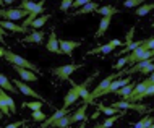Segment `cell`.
I'll return each instance as SVG.
<instances>
[{
  "label": "cell",
  "mask_w": 154,
  "mask_h": 128,
  "mask_svg": "<svg viewBox=\"0 0 154 128\" xmlns=\"http://www.w3.org/2000/svg\"><path fill=\"white\" fill-rule=\"evenodd\" d=\"M154 94V88H152V75H149L144 81L136 83L135 88L131 89V93L125 97V101L128 102H138L143 101L144 97H151Z\"/></svg>",
  "instance_id": "1"
},
{
  "label": "cell",
  "mask_w": 154,
  "mask_h": 128,
  "mask_svg": "<svg viewBox=\"0 0 154 128\" xmlns=\"http://www.w3.org/2000/svg\"><path fill=\"white\" fill-rule=\"evenodd\" d=\"M3 59H5L8 63H11V65L23 67V68H28V70H31V72H34V73H39V68L36 67V63H32V62L23 59V57H20V55H16L15 52L5 50V53H3Z\"/></svg>",
  "instance_id": "2"
},
{
  "label": "cell",
  "mask_w": 154,
  "mask_h": 128,
  "mask_svg": "<svg viewBox=\"0 0 154 128\" xmlns=\"http://www.w3.org/2000/svg\"><path fill=\"white\" fill-rule=\"evenodd\" d=\"M148 59H152V50H146L143 47V44L140 47H136L135 50L128 52L127 55V65H135L138 62H143V60H148Z\"/></svg>",
  "instance_id": "3"
},
{
  "label": "cell",
  "mask_w": 154,
  "mask_h": 128,
  "mask_svg": "<svg viewBox=\"0 0 154 128\" xmlns=\"http://www.w3.org/2000/svg\"><path fill=\"white\" fill-rule=\"evenodd\" d=\"M122 75H125V72H119V73H112V75H109V76H106L104 80L99 83L97 86H96V89L93 91V93H89V104L94 101V99H97V97H101L102 96V93L106 91V88L110 84V81L112 80H117L119 76H122Z\"/></svg>",
  "instance_id": "4"
},
{
  "label": "cell",
  "mask_w": 154,
  "mask_h": 128,
  "mask_svg": "<svg viewBox=\"0 0 154 128\" xmlns=\"http://www.w3.org/2000/svg\"><path fill=\"white\" fill-rule=\"evenodd\" d=\"M0 112L5 115V117H10V114H15L16 112L15 101L8 96V94L2 88H0Z\"/></svg>",
  "instance_id": "5"
},
{
  "label": "cell",
  "mask_w": 154,
  "mask_h": 128,
  "mask_svg": "<svg viewBox=\"0 0 154 128\" xmlns=\"http://www.w3.org/2000/svg\"><path fill=\"white\" fill-rule=\"evenodd\" d=\"M96 76H99V72H94L93 75L88 76V78H86L83 83H80V84H78V83H73V81H72V86L78 91V93H80V97H83V102H86V104H89V91H88V86L94 81Z\"/></svg>",
  "instance_id": "6"
},
{
  "label": "cell",
  "mask_w": 154,
  "mask_h": 128,
  "mask_svg": "<svg viewBox=\"0 0 154 128\" xmlns=\"http://www.w3.org/2000/svg\"><path fill=\"white\" fill-rule=\"evenodd\" d=\"M28 11L21 8H0V20H7V21H18L21 18H26Z\"/></svg>",
  "instance_id": "7"
},
{
  "label": "cell",
  "mask_w": 154,
  "mask_h": 128,
  "mask_svg": "<svg viewBox=\"0 0 154 128\" xmlns=\"http://www.w3.org/2000/svg\"><path fill=\"white\" fill-rule=\"evenodd\" d=\"M122 45H125L120 39H112L109 41L107 44H104V45H99V47H94V49H89L88 52H86V55H96V53H110L112 50H114L115 47H122Z\"/></svg>",
  "instance_id": "8"
},
{
  "label": "cell",
  "mask_w": 154,
  "mask_h": 128,
  "mask_svg": "<svg viewBox=\"0 0 154 128\" xmlns=\"http://www.w3.org/2000/svg\"><path fill=\"white\" fill-rule=\"evenodd\" d=\"M80 67L83 65H76V63H70V65H60V67H55L52 70V73L55 75L59 80H70V76H72L73 72H76Z\"/></svg>",
  "instance_id": "9"
},
{
  "label": "cell",
  "mask_w": 154,
  "mask_h": 128,
  "mask_svg": "<svg viewBox=\"0 0 154 128\" xmlns=\"http://www.w3.org/2000/svg\"><path fill=\"white\" fill-rule=\"evenodd\" d=\"M152 72V59H148V60H143V62H138L135 63L130 70H127V75H131V73H141V75H151Z\"/></svg>",
  "instance_id": "10"
},
{
  "label": "cell",
  "mask_w": 154,
  "mask_h": 128,
  "mask_svg": "<svg viewBox=\"0 0 154 128\" xmlns=\"http://www.w3.org/2000/svg\"><path fill=\"white\" fill-rule=\"evenodd\" d=\"M13 86L16 89L20 91V93H23L24 96H29V97H34V99H37V101H42L44 102V99H42V96H41L39 93H36L32 88H29L24 81H21V80H16V78H13Z\"/></svg>",
  "instance_id": "11"
},
{
  "label": "cell",
  "mask_w": 154,
  "mask_h": 128,
  "mask_svg": "<svg viewBox=\"0 0 154 128\" xmlns=\"http://www.w3.org/2000/svg\"><path fill=\"white\" fill-rule=\"evenodd\" d=\"M112 107L115 109H122V110H127V109H133V110H138V112H144L148 110V107L144 104H135V102H128V101H120V102H114Z\"/></svg>",
  "instance_id": "12"
},
{
  "label": "cell",
  "mask_w": 154,
  "mask_h": 128,
  "mask_svg": "<svg viewBox=\"0 0 154 128\" xmlns=\"http://www.w3.org/2000/svg\"><path fill=\"white\" fill-rule=\"evenodd\" d=\"M59 47L62 53H66L68 57H72L73 50L76 47H80V42L78 41H68V39H59Z\"/></svg>",
  "instance_id": "13"
},
{
  "label": "cell",
  "mask_w": 154,
  "mask_h": 128,
  "mask_svg": "<svg viewBox=\"0 0 154 128\" xmlns=\"http://www.w3.org/2000/svg\"><path fill=\"white\" fill-rule=\"evenodd\" d=\"M13 70L18 73L23 81H28V83H34V81H37V73L31 72V70L23 68V67H16V65H13Z\"/></svg>",
  "instance_id": "14"
},
{
  "label": "cell",
  "mask_w": 154,
  "mask_h": 128,
  "mask_svg": "<svg viewBox=\"0 0 154 128\" xmlns=\"http://www.w3.org/2000/svg\"><path fill=\"white\" fill-rule=\"evenodd\" d=\"M88 105L89 104H86V102H83V105L80 107L78 110H75L73 114H70L68 115V118H70V123H75V122H83V120H88V115H86V109H88Z\"/></svg>",
  "instance_id": "15"
},
{
  "label": "cell",
  "mask_w": 154,
  "mask_h": 128,
  "mask_svg": "<svg viewBox=\"0 0 154 128\" xmlns=\"http://www.w3.org/2000/svg\"><path fill=\"white\" fill-rule=\"evenodd\" d=\"M131 81V78H123V80H112L110 81V84L106 88V91L102 93V96H107V94H110V93H115L119 88H122V86L125 84H128Z\"/></svg>",
  "instance_id": "16"
},
{
  "label": "cell",
  "mask_w": 154,
  "mask_h": 128,
  "mask_svg": "<svg viewBox=\"0 0 154 128\" xmlns=\"http://www.w3.org/2000/svg\"><path fill=\"white\" fill-rule=\"evenodd\" d=\"M101 7L97 2H89V3H86V5H83V7H80V8H76V11L75 13H72V16H80V15H88V13H94L97 8Z\"/></svg>",
  "instance_id": "17"
},
{
  "label": "cell",
  "mask_w": 154,
  "mask_h": 128,
  "mask_svg": "<svg viewBox=\"0 0 154 128\" xmlns=\"http://www.w3.org/2000/svg\"><path fill=\"white\" fill-rule=\"evenodd\" d=\"M110 21H112V16H102L101 21H99L97 31L94 32V39H99V38H102V36L106 34V31L109 29V26H110Z\"/></svg>",
  "instance_id": "18"
},
{
  "label": "cell",
  "mask_w": 154,
  "mask_h": 128,
  "mask_svg": "<svg viewBox=\"0 0 154 128\" xmlns=\"http://www.w3.org/2000/svg\"><path fill=\"white\" fill-rule=\"evenodd\" d=\"M45 39V34H44V31L42 29H34L31 32V34H28V36H24V42H28V44H41L42 41Z\"/></svg>",
  "instance_id": "19"
},
{
  "label": "cell",
  "mask_w": 154,
  "mask_h": 128,
  "mask_svg": "<svg viewBox=\"0 0 154 128\" xmlns=\"http://www.w3.org/2000/svg\"><path fill=\"white\" fill-rule=\"evenodd\" d=\"M45 49H47L49 52H52V53H62L60 47H59V39H57L55 31L51 32V36H49V39H47V44H45Z\"/></svg>",
  "instance_id": "20"
},
{
  "label": "cell",
  "mask_w": 154,
  "mask_h": 128,
  "mask_svg": "<svg viewBox=\"0 0 154 128\" xmlns=\"http://www.w3.org/2000/svg\"><path fill=\"white\" fill-rule=\"evenodd\" d=\"M68 107H63V109H59V110H55V114L52 115V117H49V118H45L44 123L41 125V128H47V126H51L52 125V122H55V120H59L60 117H65V115H68Z\"/></svg>",
  "instance_id": "21"
},
{
  "label": "cell",
  "mask_w": 154,
  "mask_h": 128,
  "mask_svg": "<svg viewBox=\"0 0 154 128\" xmlns=\"http://www.w3.org/2000/svg\"><path fill=\"white\" fill-rule=\"evenodd\" d=\"M96 107H97V110L101 114H104V115H120V117H125V115H127V112H125V110H122V112H119V109H115V107H106L104 104H96Z\"/></svg>",
  "instance_id": "22"
},
{
  "label": "cell",
  "mask_w": 154,
  "mask_h": 128,
  "mask_svg": "<svg viewBox=\"0 0 154 128\" xmlns=\"http://www.w3.org/2000/svg\"><path fill=\"white\" fill-rule=\"evenodd\" d=\"M0 28L3 29H8V31H13V32H26L28 28H23L21 24H15L13 21H7V20H0Z\"/></svg>",
  "instance_id": "23"
},
{
  "label": "cell",
  "mask_w": 154,
  "mask_h": 128,
  "mask_svg": "<svg viewBox=\"0 0 154 128\" xmlns=\"http://www.w3.org/2000/svg\"><path fill=\"white\" fill-rule=\"evenodd\" d=\"M78 99H80V93H78V91L72 86V89H70L68 93L65 94V97H63V105L65 107H70L72 104H75Z\"/></svg>",
  "instance_id": "24"
},
{
  "label": "cell",
  "mask_w": 154,
  "mask_h": 128,
  "mask_svg": "<svg viewBox=\"0 0 154 128\" xmlns=\"http://www.w3.org/2000/svg\"><path fill=\"white\" fill-rule=\"evenodd\" d=\"M94 13L102 15V16H114V15L120 13V11H119V8H115V7H112V5H104V7H99Z\"/></svg>",
  "instance_id": "25"
},
{
  "label": "cell",
  "mask_w": 154,
  "mask_h": 128,
  "mask_svg": "<svg viewBox=\"0 0 154 128\" xmlns=\"http://www.w3.org/2000/svg\"><path fill=\"white\" fill-rule=\"evenodd\" d=\"M0 88H2L3 91H10V93H15V94L18 93L16 88L13 86V83H11L5 75H2V73H0Z\"/></svg>",
  "instance_id": "26"
},
{
  "label": "cell",
  "mask_w": 154,
  "mask_h": 128,
  "mask_svg": "<svg viewBox=\"0 0 154 128\" xmlns=\"http://www.w3.org/2000/svg\"><path fill=\"white\" fill-rule=\"evenodd\" d=\"M49 18H51V15H47V13H45V15H41L39 18H36L34 21L29 24V26H31V28H34V29H41V28H42L44 24L49 21Z\"/></svg>",
  "instance_id": "27"
},
{
  "label": "cell",
  "mask_w": 154,
  "mask_h": 128,
  "mask_svg": "<svg viewBox=\"0 0 154 128\" xmlns=\"http://www.w3.org/2000/svg\"><path fill=\"white\" fill-rule=\"evenodd\" d=\"M70 115V114H68ZM68 115H65V117H60L59 120H55V122H52V125L51 128H68L72 123H70V118H68Z\"/></svg>",
  "instance_id": "28"
},
{
  "label": "cell",
  "mask_w": 154,
  "mask_h": 128,
  "mask_svg": "<svg viewBox=\"0 0 154 128\" xmlns=\"http://www.w3.org/2000/svg\"><path fill=\"white\" fill-rule=\"evenodd\" d=\"M135 84H136L135 81H130V83H128V84H125V86H122V88H119L117 91H115V93H117L119 96H122V97L125 99V97L128 96V94L131 93V89L135 88Z\"/></svg>",
  "instance_id": "29"
},
{
  "label": "cell",
  "mask_w": 154,
  "mask_h": 128,
  "mask_svg": "<svg viewBox=\"0 0 154 128\" xmlns=\"http://www.w3.org/2000/svg\"><path fill=\"white\" fill-rule=\"evenodd\" d=\"M154 8L152 3H143V5H140V7H136V10H135V15H138V16H144V15H148L149 11H151Z\"/></svg>",
  "instance_id": "30"
},
{
  "label": "cell",
  "mask_w": 154,
  "mask_h": 128,
  "mask_svg": "<svg viewBox=\"0 0 154 128\" xmlns=\"http://www.w3.org/2000/svg\"><path fill=\"white\" fill-rule=\"evenodd\" d=\"M144 42V39H141V41H136V42H130V44H127L125 47L122 49V52H119L117 55H123V53H128V52H131V50H135L136 47H140L141 44Z\"/></svg>",
  "instance_id": "31"
},
{
  "label": "cell",
  "mask_w": 154,
  "mask_h": 128,
  "mask_svg": "<svg viewBox=\"0 0 154 128\" xmlns=\"http://www.w3.org/2000/svg\"><path fill=\"white\" fill-rule=\"evenodd\" d=\"M149 125H152V117L146 115V117H143L140 122H136L135 125H133V128H148Z\"/></svg>",
  "instance_id": "32"
},
{
  "label": "cell",
  "mask_w": 154,
  "mask_h": 128,
  "mask_svg": "<svg viewBox=\"0 0 154 128\" xmlns=\"http://www.w3.org/2000/svg\"><path fill=\"white\" fill-rule=\"evenodd\" d=\"M42 101H32V102H23V107H28V109L31 110H41V107H42Z\"/></svg>",
  "instance_id": "33"
},
{
  "label": "cell",
  "mask_w": 154,
  "mask_h": 128,
  "mask_svg": "<svg viewBox=\"0 0 154 128\" xmlns=\"http://www.w3.org/2000/svg\"><path fill=\"white\" fill-rule=\"evenodd\" d=\"M143 3H144V0H125L123 7L125 8H136V7L143 5Z\"/></svg>",
  "instance_id": "34"
},
{
  "label": "cell",
  "mask_w": 154,
  "mask_h": 128,
  "mask_svg": "<svg viewBox=\"0 0 154 128\" xmlns=\"http://www.w3.org/2000/svg\"><path fill=\"white\" fill-rule=\"evenodd\" d=\"M119 117H120V115H110L109 118H106V120H104V122L101 123L102 128H110V126L115 123V120H119Z\"/></svg>",
  "instance_id": "35"
},
{
  "label": "cell",
  "mask_w": 154,
  "mask_h": 128,
  "mask_svg": "<svg viewBox=\"0 0 154 128\" xmlns=\"http://www.w3.org/2000/svg\"><path fill=\"white\" fill-rule=\"evenodd\" d=\"M32 120L34 122H44L45 118H47V115H45L44 112H41V110H32Z\"/></svg>",
  "instance_id": "36"
},
{
  "label": "cell",
  "mask_w": 154,
  "mask_h": 128,
  "mask_svg": "<svg viewBox=\"0 0 154 128\" xmlns=\"http://www.w3.org/2000/svg\"><path fill=\"white\" fill-rule=\"evenodd\" d=\"M72 3H73V0H62V3H60V11H65L68 10V8H72Z\"/></svg>",
  "instance_id": "37"
},
{
  "label": "cell",
  "mask_w": 154,
  "mask_h": 128,
  "mask_svg": "<svg viewBox=\"0 0 154 128\" xmlns=\"http://www.w3.org/2000/svg\"><path fill=\"white\" fill-rule=\"evenodd\" d=\"M133 34H135V26H131V29L127 32V36H125V45L127 44H130V42H133Z\"/></svg>",
  "instance_id": "38"
},
{
  "label": "cell",
  "mask_w": 154,
  "mask_h": 128,
  "mask_svg": "<svg viewBox=\"0 0 154 128\" xmlns=\"http://www.w3.org/2000/svg\"><path fill=\"white\" fill-rule=\"evenodd\" d=\"M125 65H127V55L122 57V59H119V62L114 65V68H115V70H122V68L125 67Z\"/></svg>",
  "instance_id": "39"
},
{
  "label": "cell",
  "mask_w": 154,
  "mask_h": 128,
  "mask_svg": "<svg viewBox=\"0 0 154 128\" xmlns=\"http://www.w3.org/2000/svg\"><path fill=\"white\" fill-rule=\"evenodd\" d=\"M89 2H93V0H73L72 7H73V8H80V7H83V5H86V3H89Z\"/></svg>",
  "instance_id": "40"
},
{
  "label": "cell",
  "mask_w": 154,
  "mask_h": 128,
  "mask_svg": "<svg viewBox=\"0 0 154 128\" xmlns=\"http://www.w3.org/2000/svg\"><path fill=\"white\" fill-rule=\"evenodd\" d=\"M152 44H154L152 38H149V39H146V41L143 42V47L146 49V50H152Z\"/></svg>",
  "instance_id": "41"
},
{
  "label": "cell",
  "mask_w": 154,
  "mask_h": 128,
  "mask_svg": "<svg viewBox=\"0 0 154 128\" xmlns=\"http://www.w3.org/2000/svg\"><path fill=\"white\" fill-rule=\"evenodd\" d=\"M24 120H20V122H13V123H10V125H7L5 128H20V126H23L24 125Z\"/></svg>",
  "instance_id": "42"
},
{
  "label": "cell",
  "mask_w": 154,
  "mask_h": 128,
  "mask_svg": "<svg viewBox=\"0 0 154 128\" xmlns=\"http://www.w3.org/2000/svg\"><path fill=\"white\" fill-rule=\"evenodd\" d=\"M5 36H7L5 29H3V28H0V41H2V42H3V41H5V39H3V38H5Z\"/></svg>",
  "instance_id": "43"
},
{
  "label": "cell",
  "mask_w": 154,
  "mask_h": 128,
  "mask_svg": "<svg viewBox=\"0 0 154 128\" xmlns=\"http://www.w3.org/2000/svg\"><path fill=\"white\" fill-rule=\"evenodd\" d=\"M78 128H86V120H83V122H81V125L78 126Z\"/></svg>",
  "instance_id": "44"
},
{
  "label": "cell",
  "mask_w": 154,
  "mask_h": 128,
  "mask_svg": "<svg viewBox=\"0 0 154 128\" xmlns=\"http://www.w3.org/2000/svg\"><path fill=\"white\" fill-rule=\"evenodd\" d=\"M2 2H3V3H8V5H10V3H13L15 0H2Z\"/></svg>",
  "instance_id": "45"
},
{
  "label": "cell",
  "mask_w": 154,
  "mask_h": 128,
  "mask_svg": "<svg viewBox=\"0 0 154 128\" xmlns=\"http://www.w3.org/2000/svg\"><path fill=\"white\" fill-rule=\"evenodd\" d=\"M3 53H5V49H3V47H0V57H3Z\"/></svg>",
  "instance_id": "46"
},
{
  "label": "cell",
  "mask_w": 154,
  "mask_h": 128,
  "mask_svg": "<svg viewBox=\"0 0 154 128\" xmlns=\"http://www.w3.org/2000/svg\"><path fill=\"white\" fill-rule=\"evenodd\" d=\"M93 128H102V125H101V123H97V125H94Z\"/></svg>",
  "instance_id": "47"
},
{
  "label": "cell",
  "mask_w": 154,
  "mask_h": 128,
  "mask_svg": "<svg viewBox=\"0 0 154 128\" xmlns=\"http://www.w3.org/2000/svg\"><path fill=\"white\" fill-rule=\"evenodd\" d=\"M2 118H5V115H3L2 112H0V122H2Z\"/></svg>",
  "instance_id": "48"
},
{
  "label": "cell",
  "mask_w": 154,
  "mask_h": 128,
  "mask_svg": "<svg viewBox=\"0 0 154 128\" xmlns=\"http://www.w3.org/2000/svg\"><path fill=\"white\" fill-rule=\"evenodd\" d=\"M23 128H28V125H26V123H24V125H23Z\"/></svg>",
  "instance_id": "49"
},
{
  "label": "cell",
  "mask_w": 154,
  "mask_h": 128,
  "mask_svg": "<svg viewBox=\"0 0 154 128\" xmlns=\"http://www.w3.org/2000/svg\"><path fill=\"white\" fill-rule=\"evenodd\" d=\"M2 5H3V2H2V0H0V7H2Z\"/></svg>",
  "instance_id": "50"
},
{
  "label": "cell",
  "mask_w": 154,
  "mask_h": 128,
  "mask_svg": "<svg viewBox=\"0 0 154 128\" xmlns=\"http://www.w3.org/2000/svg\"><path fill=\"white\" fill-rule=\"evenodd\" d=\"M148 128H152V125H149V126H148Z\"/></svg>",
  "instance_id": "51"
},
{
  "label": "cell",
  "mask_w": 154,
  "mask_h": 128,
  "mask_svg": "<svg viewBox=\"0 0 154 128\" xmlns=\"http://www.w3.org/2000/svg\"><path fill=\"white\" fill-rule=\"evenodd\" d=\"M68 128H70V126H68Z\"/></svg>",
  "instance_id": "52"
}]
</instances>
